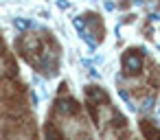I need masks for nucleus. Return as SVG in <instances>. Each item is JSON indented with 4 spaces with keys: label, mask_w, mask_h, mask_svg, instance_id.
Returning <instances> with one entry per match:
<instances>
[{
    "label": "nucleus",
    "mask_w": 160,
    "mask_h": 140,
    "mask_svg": "<svg viewBox=\"0 0 160 140\" xmlns=\"http://www.w3.org/2000/svg\"><path fill=\"white\" fill-rule=\"evenodd\" d=\"M142 64H145L142 51L132 48V51H127V53L123 55V70H125V75H129V77L138 75V72L142 70Z\"/></svg>",
    "instance_id": "1"
},
{
    "label": "nucleus",
    "mask_w": 160,
    "mask_h": 140,
    "mask_svg": "<svg viewBox=\"0 0 160 140\" xmlns=\"http://www.w3.org/2000/svg\"><path fill=\"white\" fill-rule=\"evenodd\" d=\"M140 133L145 140H160V127L151 120H140Z\"/></svg>",
    "instance_id": "2"
},
{
    "label": "nucleus",
    "mask_w": 160,
    "mask_h": 140,
    "mask_svg": "<svg viewBox=\"0 0 160 140\" xmlns=\"http://www.w3.org/2000/svg\"><path fill=\"white\" fill-rule=\"evenodd\" d=\"M57 109L64 112V114H70V116H77V114H79V105H77V101H72V99H62V101L57 103Z\"/></svg>",
    "instance_id": "3"
},
{
    "label": "nucleus",
    "mask_w": 160,
    "mask_h": 140,
    "mask_svg": "<svg viewBox=\"0 0 160 140\" xmlns=\"http://www.w3.org/2000/svg\"><path fill=\"white\" fill-rule=\"evenodd\" d=\"M86 96H88V101H105V99H108L105 92H103L101 88H97V85L86 88Z\"/></svg>",
    "instance_id": "4"
},
{
    "label": "nucleus",
    "mask_w": 160,
    "mask_h": 140,
    "mask_svg": "<svg viewBox=\"0 0 160 140\" xmlns=\"http://www.w3.org/2000/svg\"><path fill=\"white\" fill-rule=\"evenodd\" d=\"M46 138H48V140H64V136L59 133V129H57V127H53V125H48V127H46Z\"/></svg>",
    "instance_id": "5"
},
{
    "label": "nucleus",
    "mask_w": 160,
    "mask_h": 140,
    "mask_svg": "<svg viewBox=\"0 0 160 140\" xmlns=\"http://www.w3.org/2000/svg\"><path fill=\"white\" fill-rule=\"evenodd\" d=\"M2 51H5V44H2V42H0V55H2Z\"/></svg>",
    "instance_id": "6"
}]
</instances>
